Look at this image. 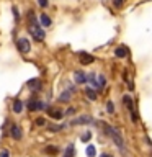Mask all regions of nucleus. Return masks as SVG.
Masks as SVG:
<instances>
[{
  "label": "nucleus",
  "mask_w": 152,
  "mask_h": 157,
  "mask_svg": "<svg viewBox=\"0 0 152 157\" xmlns=\"http://www.w3.org/2000/svg\"><path fill=\"white\" fill-rule=\"evenodd\" d=\"M103 128L106 129V131H105L106 134L113 139V144H115L118 149H120L123 154H124V139H123V136H121L120 129H118V128H113V126H108V124H105Z\"/></svg>",
  "instance_id": "obj_1"
},
{
  "label": "nucleus",
  "mask_w": 152,
  "mask_h": 157,
  "mask_svg": "<svg viewBox=\"0 0 152 157\" xmlns=\"http://www.w3.org/2000/svg\"><path fill=\"white\" fill-rule=\"evenodd\" d=\"M123 103H124V106L127 108V110L131 111V120L137 123V120H139V115H137V111H136V108H134V101H132V98L129 95H123Z\"/></svg>",
  "instance_id": "obj_2"
},
{
  "label": "nucleus",
  "mask_w": 152,
  "mask_h": 157,
  "mask_svg": "<svg viewBox=\"0 0 152 157\" xmlns=\"http://www.w3.org/2000/svg\"><path fill=\"white\" fill-rule=\"evenodd\" d=\"M17 48H18V51L21 52V54H28L29 51H31V44H29V39H26V38H18Z\"/></svg>",
  "instance_id": "obj_3"
},
{
  "label": "nucleus",
  "mask_w": 152,
  "mask_h": 157,
  "mask_svg": "<svg viewBox=\"0 0 152 157\" xmlns=\"http://www.w3.org/2000/svg\"><path fill=\"white\" fill-rule=\"evenodd\" d=\"M92 123H93V118L90 115H82V116L75 118V120H72L70 124L72 126H78V124H92Z\"/></svg>",
  "instance_id": "obj_4"
},
{
  "label": "nucleus",
  "mask_w": 152,
  "mask_h": 157,
  "mask_svg": "<svg viewBox=\"0 0 152 157\" xmlns=\"http://www.w3.org/2000/svg\"><path fill=\"white\" fill-rule=\"evenodd\" d=\"M28 108L31 111H39V110H46V103L44 101H41V100H29V103H28Z\"/></svg>",
  "instance_id": "obj_5"
},
{
  "label": "nucleus",
  "mask_w": 152,
  "mask_h": 157,
  "mask_svg": "<svg viewBox=\"0 0 152 157\" xmlns=\"http://www.w3.org/2000/svg\"><path fill=\"white\" fill-rule=\"evenodd\" d=\"M10 136H12L15 141H20V139L23 137V131H21V128H20L18 124H12V128H10Z\"/></svg>",
  "instance_id": "obj_6"
},
{
  "label": "nucleus",
  "mask_w": 152,
  "mask_h": 157,
  "mask_svg": "<svg viewBox=\"0 0 152 157\" xmlns=\"http://www.w3.org/2000/svg\"><path fill=\"white\" fill-rule=\"evenodd\" d=\"M26 18H28V25H29V28L34 29V28H41L39 26V23H38V20H36V15H34L33 10H29V12L26 13Z\"/></svg>",
  "instance_id": "obj_7"
},
{
  "label": "nucleus",
  "mask_w": 152,
  "mask_h": 157,
  "mask_svg": "<svg viewBox=\"0 0 152 157\" xmlns=\"http://www.w3.org/2000/svg\"><path fill=\"white\" fill-rule=\"evenodd\" d=\"M46 110H48L49 118H52V120H62V116H64L62 110H57V108H46Z\"/></svg>",
  "instance_id": "obj_8"
},
{
  "label": "nucleus",
  "mask_w": 152,
  "mask_h": 157,
  "mask_svg": "<svg viewBox=\"0 0 152 157\" xmlns=\"http://www.w3.org/2000/svg\"><path fill=\"white\" fill-rule=\"evenodd\" d=\"M78 59H80V64H83V66L92 64L93 61H95V57H93L92 54H87V52H83V51L78 52Z\"/></svg>",
  "instance_id": "obj_9"
},
{
  "label": "nucleus",
  "mask_w": 152,
  "mask_h": 157,
  "mask_svg": "<svg viewBox=\"0 0 152 157\" xmlns=\"http://www.w3.org/2000/svg\"><path fill=\"white\" fill-rule=\"evenodd\" d=\"M72 95H74V93L70 90H64V92L59 93L57 100L61 101V103H69V101H70V98H72Z\"/></svg>",
  "instance_id": "obj_10"
},
{
  "label": "nucleus",
  "mask_w": 152,
  "mask_h": 157,
  "mask_svg": "<svg viewBox=\"0 0 152 157\" xmlns=\"http://www.w3.org/2000/svg\"><path fill=\"white\" fill-rule=\"evenodd\" d=\"M74 80H75V83H85L87 82V74L83 71H75L74 72Z\"/></svg>",
  "instance_id": "obj_11"
},
{
  "label": "nucleus",
  "mask_w": 152,
  "mask_h": 157,
  "mask_svg": "<svg viewBox=\"0 0 152 157\" xmlns=\"http://www.w3.org/2000/svg\"><path fill=\"white\" fill-rule=\"evenodd\" d=\"M28 88H31L34 92H39L41 90V82H39V78H31V80H28Z\"/></svg>",
  "instance_id": "obj_12"
},
{
  "label": "nucleus",
  "mask_w": 152,
  "mask_h": 157,
  "mask_svg": "<svg viewBox=\"0 0 152 157\" xmlns=\"http://www.w3.org/2000/svg\"><path fill=\"white\" fill-rule=\"evenodd\" d=\"M115 56H116L118 59L126 57V56H127V48H126V46H118V48L115 49Z\"/></svg>",
  "instance_id": "obj_13"
},
{
  "label": "nucleus",
  "mask_w": 152,
  "mask_h": 157,
  "mask_svg": "<svg viewBox=\"0 0 152 157\" xmlns=\"http://www.w3.org/2000/svg\"><path fill=\"white\" fill-rule=\"evenodd\" d=\"M23 108H25V103H23L21 100H15V101H13V106H12L13 113H17V115H20V113L23 111Z\"/></svg>",
  "instance_id": "obj_14"
},
{
  "label": "nucleus",
  "mask_w": 152,
  "mask_h": 157,
  "mask_svg": "<svg viewBox=\"0 0 152 157\" xmlns=\"http://www.w3.org/2000/svg\"><path fill=\"white\" fill-rule=\"evenodd\" d=\"M31 34H33V38L36 39V41H43V39H44V31H43L41 28L31 29Z\"/></svg>",
  "instance_id": "obj_15"
},
{
  "label": "nucleus",
  "mask_w": 152,
  "mask_h": 157,
  "mask_svg": "<svg viewBox=\"0 0 152 157\" xmlns=\"http://www.w3.org/2000/svg\"><path fill=\"white\" fill-rule=\"evenodd\" d=\"M51 23H52V21H51V18H49L46 13H41V25H39V26L49 28V26H51Z\"/></svg>",
  "instance_id": "obj_16"
},
{
  "label": "nucleus",
  "mask_w": 152,
  "mask_h": 157,
  "mask_svg": "<svg viewBox=\"0 0 152 157\" xmlns=\"http://www.w3.org/2000/svg\"><path fill=\"white\" fill-rule=\"evenodd\" d=\"M74 155H75V147H74V144H69L66 147V151H64L62 157H74Z\"/></svg>",
  "instance_id": "obj_17"
},
{
  "label": "nucleus",
  "mask_w": 152,
  "mask_h": 157,
  "mask_svg": "<svg viewBox=\"0 0 152 157\" xmlns=\"http://www.w3.org/2000/svg\"><path fill=\"white\" fill-rule=\"evenodd\" d=\"M105 85H106V78H105V75H97V87L100 88V90H103L105 88Z\"/></svg>",
  "instance_id": "obj_18"
},
{
  "label": "nucleus",
  "mask_w": 152,
  "mask_h": 157,
  "mask_svg": "<svg viewBox=\"0 0 152 157\" xmlns=\"http://www.w3.org/2000/svg\"><path fill=\"white\" fill-rule=\"evenodd\" d=\"M85 154H87V157H95V155H97V149H95V146H93V144L87 146Z\"/></svg>",
  "instance_id": "obj_19"
},
{
  "label": "nucleus",
  "mask_w": 152,
  "mask_h": 157,
  "mask_svg": "<svg viewBox=\"0 0 152 157\" xmlns=\"http://www.w3.org/2000/svg\"><path fill=\"white\" fill-rule=\"evenodd\" d=\"M85 95L90 98V100H97V92L93 88H85Z\"/></svg>",
  "instance_id": "obj_20"
},
{
  "label": "nucleus",
  "mask_w": 152,
  "mask_h": 157,
  "mask_svg": "<svg viewBox=\"0 0 152 157\" xmlns=\"http://www.w3.org/2000/svg\"><path fill=\"white\" fill-rule=\"evenodd\" d=\"M87 82H90L92 85H95V87H97V74H93V72L87 74Z\"/></svg>",
  "instance_id": "obj_21"
},
{
  "label": "nucleus",
  "mask_w": 152,
  "mask_h": 157,
  "mask_svg": "<svg viewBox=\"0 0 152 157\" xmlns=\"http://www.w3.org/2000/svg\"><path fill=\"white\" fill-rule=\"evenodd\" d=\"M64 128H66L64 124H61V126H59V124H48V129H51V131H54V132H57V131H62Z\"/></svg>",
  "instance_id": "obj_22"
},
{
  "label": "nucleus",
  "mask_w": 152,
  "mask_h": 157,
  "mask_svg": "<svg viewBox=\"0 0 152 157\" xmlns=\"http://www.w3.org/2000/svg\"><path fill=\"white\" fill-rule=\"evenodd\" d=\"M106 111L110 113V115H111V113H115V103H113V101L106 103Z\"/></svg>",
  "instance_id": "obj_23"
},
{
  "label": "nucleus",
  "mask_w": 152,
  "mask_h": 157,
  "mask_svg": "<svg viewBox=\"0 0 152 157\" xmlns=\"http://www.w3.org/2000/svg\"><path fill=\"white\" fill-rule=\"evenodd\" d=\"M90 137H92V132H90V131H87L85 134H82V137H80V139H82L83 142H87V141H90Z\"/></svg>",
  "instance_id": "obj_24"
},
{
  "label": "nucleus",
  "mask_w": 152,
  "mask_h": 157,
  "mask_svg": "<svg viewBox=\"0 0 152 157\" xmlns=\"http://www.w3.org/2000/svg\"><path fill=\"white\" fill-rule=\"evenodd\" d=\"M44 151H46L48 154H57V147H46Z\"/></svg>",
  "instance_id": "obj_25"
},
{
  "label": "nucleus",
  "mask_w": 152,
  "mask_h": 157,
  "mask_svg": "<svg viewBox=\"0 0 152 157\" xmlns=\"http://www.w3.org/2000/svg\"><path fill=\"white\" fill-rule=\"evenodd\" d=\"M38 3H39V7H41V8H46L48 7V0H38Z\"/></svg>",
  "instance_id": "obj_26"
},
{
  "label": "nucleus",
  "mask_w": 152,
  "mask_h": 157,
  "mask_svg": "<svg viewBox=\"0 0 152 157\" xmlns=\"http://www.w3.org/2000/svg\"><path fill=\"white\" fill-rule=\"evenodd\" d=\"M123 2H124V0H113V5H115V7H123Z\"/></svg>",
  "instance_id": "obj_27"
},
{
  "label": "nucleus",
  "mask_w": 152,
  "mask_h": 157,
  "mask_svg": "<svg viewBox=\"0 0 152 157\" xmlns=\"http://www.w3.org/2000/svg\"><path fill=\"white\" fill-rule=\"evenodd\" d=\"M12 10H13V13H15V21H18V20H20V15H18V8H17V7H13Z\"/></svg>",
  "instance_id": "obj_28"
},
{
  "label": "nucleus",
  "mask_w": 152,
  "mask_h": 157,
  "mask_svg": "<svg viewBox=\"0 0 152 157\" xmlns=\"http://www.w3.org/2000/svg\"><path fill=\"white\" fill-rule=\"evenodd\" d=\"M0 157H10V152L7 149H3V151H0Z\"/></svg>",
  "instance_id": "obj_29"
},
{
  "label": "nucleus",
  "mask_w": 152,
  "mask_h": 157,
  "mask_svg": "<svg viewBox=\"0 0 152 157\" xmlns=\"http://www.w3.org/2000/svg\"><path fill=\"white\" fill-rule=\"evenodd\" d=\"M44 123H46V121H44L43 118H38V120H36V124H38V126H43Z\"/></svg>",
  "instance_id": "obj_30"
},
{
  "label": "nucleus",
  "mask_w": 152,
  "mask_h": 157,
  "mask_svg": "<svg viewBox=\"0 0 152 157\" xmlns=\"http://www.w3.org/2000/svg\"><path fill=\"white\" fill-rule=\"evenodd\" d=\"M74 113H75V108H69L67 110V115H74Z\"/></svg>",
  "instance_id": "obj_31"
},
{
  "label": "nucleus",
  "mask_w": 152,
  "mask_h": 157,
  "mask_svg": "<svg viewBox=\"0 0 152 157\" xmlns=\"http://www.w3.org/2000/svg\"><path fill=\"white\" fill-rule=\"evenodd\" d=\"M100 157H111V155H108V154H101Z\"/></svg>",
  "instance_id": "obj_32"
}]
</instances>
